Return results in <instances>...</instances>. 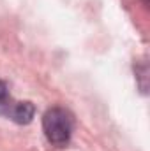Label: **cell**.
Here are the masks:
<instances>
[{"label": "cell", "instance_id": "cell-2", "mask_svg": "<svg viewBox=\"0 0 150 151\" xmlns=\"http://www.w3.org/2000/svg\"><path fill=\"white\" fill-rule=\"evenodd\" d=\"M36 114V107L32 102H16L11 93L5 81L0 79V116H5L20 125H27L32 121Z\"/></svg>", "mask_w": 150, "mask_h": 151}, {"label": "cell", "instance_id": "cell-1", "mask_svg": "<svg viewBox=\"0 0 150 151\" xmlns=\"http://www.w3.org/2000/svg\"><path fill=\"white\" fill-rule=\"evenodd\" d=\"M42 132L50 144L64 148L73 135V116L64 107H51L42 116Z\"/></svg>", "mask_w": 150, "mask_h": 151}]
</instances>
